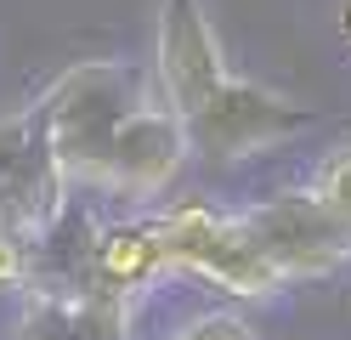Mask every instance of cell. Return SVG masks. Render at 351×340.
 I'll use <instances>...</instances> for the list:
<instances>
[{
    "mask_svg": "<svg viewBox=\"0 0 351 340\" xmlns=\"http://www.w3.org/2000/svg\"><path fill=\"white\" fill-rule=\"evenodd\" d=\"M312 199L323 204V210H335L346 227H351V142H340V148H328L323 159H317V170H312Z\"/></svg>",
    "mask_w": 351,
    "mask_h": 340,
    "instance_id": "8992f818",
    "label": "cell"
},
{
    "mask_svg": "<svg viewBox=\"0 0 351 340\" xmlns=\"http://www.w3.org/2000/svg\"><path fill=\"white\" fill-rule=\"evenodd\" d=\"M159 233L176 278H199L210 289L238 295V301H267L289 284L272 267V256L255 244L244 216H221L210 204H170V210H159Z\"/></svg>",
    "mask_w": 351,
    "mask_h": 340,
    "instance_id": "3957f363",
    "label": "cell"
},
{
    "mask_svg": "<svg viewBox=\"0 0 351 340\" xmlns=\"http://www.w3.org/2000/svg\"><path fill=\"white\" fill-rule=\"evenodd\" d=\"M346 34H351V0H346Z\"/></svg>",
    "mask_w": 351,
    "mask_h": 340,
    "instance_id": "ba28073f",
    "label": "cell"
},
{
    "mask_svg": "<svg viewBox=\"0 0 351 340\" xmlns=\"http://www.w3.org/2000/svg\"><path fill=\"white\" fill-rule=\"evenodd\" d=\"M62 199H69V181H62L40 113L29 102L23 113L0 120V233L40 238L62 210Z\"/></svg>",
    "mask_w": 351,
    "mask_h": 340,
    "instance_id": "5b68a950",
    "label": "cell"
},
{
    "mask_svg": "<svg viewBox=\"0 0 351 340\" xmlns=\"http://www.w3.org/2000/svg\"><path fill=\"white\" fill-rule=\"evenodd\" d=\"M34 113L69 193L147 204L170 193L193 159L159 80H147L130 63L69 68L34 97Z\"/></svg>",
    "mask_w": 351,
    "mask_h": 340,
    "instance_id": "6da1fadb",
    "label": "cell"
},
{
    "mask_svg": "<svg viewBox=\"0 0 351 340\" xmlns=\"http://www.w3.org/2000/svg\"><path fill=\"white\" fill-rule=\"evenodd\" d=\"M170 340H255V329L238 312H204V317H193L187 329H176Z\"/></svg>",
    "mask_w": 351,
    "mask_h": 340,
    "instance_id": "52a82bcc",
    "label": "cell"
},
{
    "mask_svg": "<svg viewBox=\"0 0 351 340\" xmlns=\"http://www.w3.org/2000/svg\"><path fill=\"white\" fill-rule=\"evenodd\" d=\"M244 227L255 233V244L272 256V267L283 272V278H323V272H335L351 261V227L323 210V204L312 199V188H289V193H272L250 204Z\"/></svg>",
    "mask_w": 351,
    "mask_h": 340,
    "instance_id": "277c9868",
    "label": "cell"
},
{
    "mask_svg": "<svg viewBox=\"0 0 351 340\" xmlns=\"http://www.w3.org/2000/svg\"><path fill=\"white\" fill-rule=\"evenodd\" d=\"M159 91L182 120L187 153L204 165H238L278 142H289L312 125V108H300L278 91L238 74L204 0H165L159 12Z\"/></svg>",
    "mask_w": 351,
    "mask_h": 340,
    "instance_id": "7a4b0ae2",
    "label": "cell"
}]
</instances>
